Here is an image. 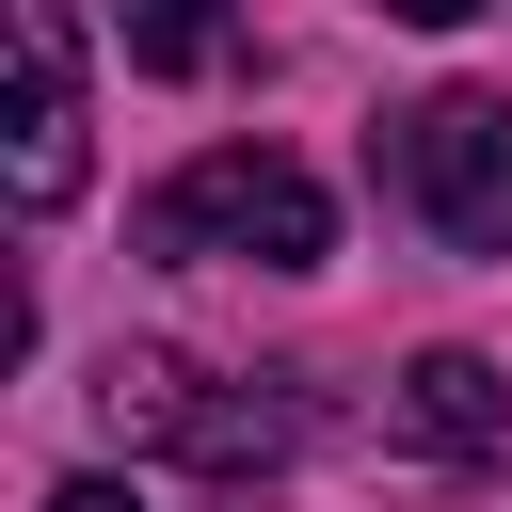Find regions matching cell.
I'll list each match as a JSON object with an SVG mask.
<instances>
[{"label": "cell", "instance_id": "obj_1", "mask_svg": "<svg viewBox=\"0 0 512 512\" xmlns=\"http://www.w3.org/2000/svg\"><path fill=\"white\" fill-rule=\"evenodd\" d=\"M144 256H256V272H320L336 256V192L288 144H208L192 176L144 192Z\"/></svg>", "mask_w": 512, "mask_h": 512}, {"label": "cell", "instance_id": "obj_2", "mask_svg": "<svg viewBox=\"0 0 512 512\" xmlns=\"http://www.w3.org/2000/svg\"><path fill=\"white\" fill-rule=\"evenodd\" d=\"M96 416L128 432V448H160V464H208V480H256V464H288L304 448V384H208V368H176V352H112V384H96Z\"/></svg>", "mask_w": 512, "mask_h": 512}, {"label": "cell", "instance_id": "obj_8", "mask_svg": "<svg viewBox=\"0 0 512 512\" xmlns=\"http://www.w3.org/2000/svg\"><path fill=\"white\" fill-rule=\"evenodd\" d=\"M48 512H128V480H64V496H48Z\"/></svg>", "mask_w": 512, "mask_h": 512}, {"label": "cell", "instance_id": "obj_6", "mask_svg": "<svg viewBox=\"0 0 512 512\" xmlns=\"http://www.w3.org/2000/svg\"><path fill=\"white\" fill-rule=\"evenodd\" d=\"M128 64L144 80H208L224 64V0H128Z\"/></svg>", "mask_w": 512, "mask_h": 512}, {"label": "cell", "instance_id": "obj_4", "mask_svg": "<svg viewBox=\"0 0 512 512\" xmlns=\"http://www.w3.org/2000/svg\"><path fill=\"white\" fill-rule=\"evenodd\" d=\"M0 32H16V208L48 224L80 208V32L64 0H0Z\"/></svg>", "mask_w": 512, "mask_h": 512}, {"label": "cell", "instance_id": "obj_5", "mask_svg": "<svg viewBox=\"0 0 512 512\" xmlns=\"http://www.w3.org/2000/svg\"><path fill=\"white\" fill-rule=\"evenodd\" d=\"M384 432H400L416 464H448V480H480V464L512 448V384H496L480 352H416V368H400V400H384Z\"/></svg>", "mask_w": 512, "mask_h": 512}, {"label": "cell", "instance_id": "obj_7", "mask_svg": "<svg viewBox=\"0 0 512 512\" xmlns=\"http://www.w3.org/2000/svg\"><path fill=\"white\" fill-rule=\"evenodd\" d=\"M384 16H416V32H464V16H480V0H384Z\"/></svg>", "mask_w": 512, "mask_h": 512}, {"label": "cell", "instance_id": "obj_3", "mask_svg": "<svg viewBox=\"0 0 512 512\" xmlns=\"http://www.w3.org/2000/svg\"><path fill=\"white\" fill-rule=\"evenodd\" d=\"M368 160L448 256H512V96H416V112H384Z\"/></svg>", "mask_w": 512, "mask_h": 512}]
</instances>
